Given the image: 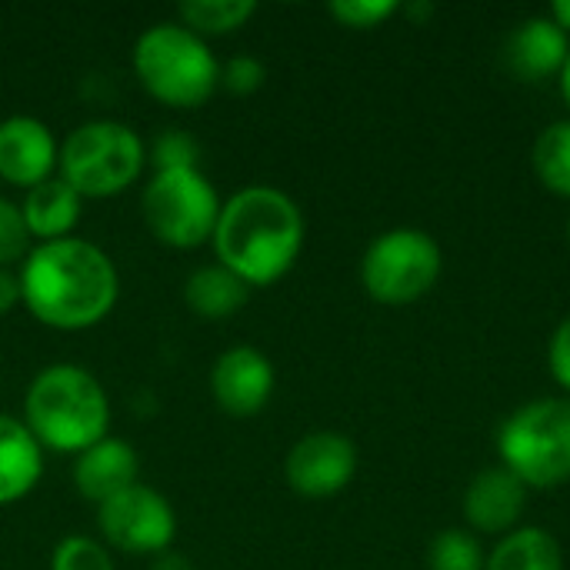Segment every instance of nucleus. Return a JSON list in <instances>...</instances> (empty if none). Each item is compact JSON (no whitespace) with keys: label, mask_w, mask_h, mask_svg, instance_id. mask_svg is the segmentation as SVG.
Returning a JSON list of instances; mask_svg holds the SVG:
<instances>
[{"label":"nucleus","mask_w":570,"mask_h":570,"mask_svg":"<svg viewBox=\"0 0 570 570\" xmlns=\"http://www.w3.org/2000/svg\"><path fill=\"white\" fill-rule=\"evenodd\" d=\"M17 277L27 311L53 331L97 327L120 297L114 261L80 237L30 247Z\"/></svg>","instance_id":"nucleus-1"},{"label":"nucleus","mask_w":570,"mask_h":570,"mask_svg":"<svg viewBox=\"0 0 570 570\" xmlns=\"http://www.w3.org/2000/svg\"><path fill=\"white\" fill-rule=\"evenodd\" d=\"M210 240L217 264L237 274L247 287H267L297 264L304 247V214L284 190L250 184L220 204Z\"/></svg>","instance_id":"nucleus-2"},{"label":"nucleus","mask_w":570,"mask_h":570,"mask_svg":"<svg viewBox=\"0 0 570 570\" xmlns=\"http://www.w3.org/2000/svg\"><path fill=\"white\" fill-rule=\"evenodd\" d=\"M23 424L40 448L80 454L107 438L110 401L90 371L77 364H50L27 387Z\"/></svg>","instance_id":"nucleus-3"},{"label":"nucleus","mask_w":570,"mask_h":570,"mask_svg":"<svg viewBox=\"0 0 570 570\" xmlns=\"http://www.w3.org/2000/svg\"><path fill=\"white\" fill-rule=\"evenodd\" d=\"M134 70L144 90L167 107H200L220 87V63L207 40L184 23H154L134 43Z\"/></svg>","instance_id":"nucleus-4"},{"label":"nucleus","mask_w":570,"mask_h":570,"mask_svg":"<svg viewBox=\"0 0 570 570\" xmlns=\"http://www.w3.org/2000/svg\"><path fill=\"white\" fill-rule=\"evenodd\" d=\"M501 464L524 488H561L570 481V401L538 397L498 428Z\"/></svg>","instance_id":"nucleus-5"},{"label":"nucleus","mask_w":570,"mask_h":570,"mask_svg":"<svg viewBox=\"0 0 570 570\" xmlns=\"http://www.w3.org/2000/svg\"><path fill=\"white\" fill-rule=\"evenodd\" d=\"M147 147L134 127L120 120H87L60 144V177L80 197H117L144 170Z\"/></svg>","instance_id":"nucleus-6"},{"label":"nucleus","mask_w":570,"mask_h":570,"mask_svg":"<svg viewBox=\"0 0 570 570\" xmlns=\"http://www.w3.org/2000/svg\"><path fill=\"white\" fill-rule=\"evenodd\" d=\"M441 244L417 227H394L371 240L361 257L364 291L387 307H407L441 281Z\"/></svg>","instance_id":"nucleus-7"},{"label":"nucleus","mask_w":570,"mask_h":570,"mask_svg":"<svg viewBox=\"0 0 570 570\" xmlns=\"http://www.w3.org/2000/svg\"><path fill=\"white\" fill-rule=\"evenodd\" d=\"M140 207L150 234L177 250L207 244L220 217V197L200 170H157Z\"/></svg>","instance_id":"nucleus-8"},{"label":"nucleus","mask_w":570,"mask_h":570,"mask_svg":"<svg viewBox=\"0 0 570 570\" xmlns=\"http://www.w3.org/2000/svg\"><path fill=\"white\" fill-rule=\"evenodd\" d=\"M97 531L104 544L114 551L160 558L174 544L177 514L160 491L137 481L134 488L120 491L117 498L97 508Z\"/></svg>","instance_id":"nucleus-9"},{"label":"nucleus","mask_w":570,"mask_h":570,"mask_svg":"<svg viewBox=\"0 0 570 570\" xmlns=\"http://www.w3.org/2000/svg\"><path fill=\"white\" fill-rule=\"evenodd\" d=\"M357 474V448L337 431L304 434L284 458V478L301 498L321 501L341 494Z\"/></svg>","instance_id":"nucleus-10"},{"label":"nucleus","mask_w":570,"mask_h":570,"mask_svg":"<svg viewBox=\"0 0 570 570\" xmlns=\"http://www.w3.org/2000/svg\"><path fill=\"white\" fill-rule=\"evenodd\" d=\"M210 394L220 411L234 417H254L274 394V364L257 347L237 344L214 361Z\"/></svg>","instance_id":"nucleus-11"},{"label":"nucleus","mask_w":570,"mask_h":570,"mask_svg":"<svg viewBox=\"0 0 570 570\" xmlns=\"http://www.w3.org/2000/svg\"><path fill=\"white\" fill-rule=\"evenodd\" d=\"M57 157L60 147L43 120L7 117L0 124V180L30 190L53 177Z\"/></svg>","instance_id":"nucleus-12"},{"label":"nucleus","mask_w":570,"mask_h":570,"mask_svg":"<svg viewBox=\"0 0 570 570\" xmlns=\"http://www.w3.org/2000/svg\"><path fill=\"white\" fill-rule=\"evenodd\" d=\"M504 67L511 77L524 83H541L548 77H561L570 57V37L551 17H528L504 40Z\"/></svg>","instance_id":"nucleus-13"},{"label":"nucleus","mask_w":570,"mask_h":570,"mask_svg":"<svg viewBox=\"0 0 570 570\" xmlns=\"http://www.w3.org/2000/svg\"><path fill=\"white\" fill-rule=\"evenodd\" d=\"M528 488L504 464L484 468L464 491V521L481 534H511L521 524Z\"/></svg>","instance_id":"nucleus-14"},{"label":"nucleus","mask_w":570,"mask_h":570,"mask_svg":"<svg viewBox=\"0 0 570 570\" xmlns=\"http://www.w3.org/2000/svg\"><path fill=\"white\" fill-rule=\"evenodd\" d=\"M140 474V458L137 451L120 441V438H100L97 444H90L87 451L77 454L73 461V488L94 501L97 508L110 498H117L120 491L134 488Z\"/></svg>","instance_id":"nucleus-15"},{"label":"nucleus","mask_w":570,"mask_h":570,"mask_svg":"<svg viewBox=\"0 0 570 570\" xmlns=\"http://www.w3.org/2000/svg\"><path fill=\"white\" fill-rule=\"evenodd\" d=\"M80 204H83V197L57 174V177H47L43 184L27 190L20 214H23L30 237L40 244H50V240L73 237L70 230L80 220Z\"/></svg>","instance_id":"nucleus-16"},{"label":"nucleus","mask_w":570,"mask_h":570,"mask_svg":"<svg viewBox=\"0 0 570 570\" xmlns=\"http://www.w3.org/2000/svg\"><path fill=\"white\" fill-rule=\"evenodd\" d=\"M43 474V448L23 421L0 414V508L27 498Z\"/></svg>","instance_id":"nucleus-17"},{"label":"nucleus","mask_w":570,"mask_h":570,"mask_svg":"<svg viewBox=\"0 0 570 570\" xmlns=\"http://www.w3.org/2000/svg\"><path fill=\"white\" fill-rule=\"evenodd\" d=\"M250 297V287L230 274L224 264H207L197 267L187 281H184V304L204 317V321H227L234 317Z\"/></svg>","instance_id":"nucleus-18"},{"label":"nucleus","mask_w":570,"mask_h":570,"mask_svg":"<svg viewBox=\"0 0 570 570\" xmlns=\"http://www.w3.org/2000/svg\"><path fill=\"white\" fill-rule=\"evenodd\" d=\"M484 570H564V558L551 531L514 528L494 544Z\"/></svg>","instance_id":"nucleus-19"},{"label":"nucleus","mask_w":570,"mask_h":570,"mask_svg":"<svg viewBox=\"0 0 570 570\" xmlns=\"http://www.w3.org/2000/svg\"><path fill=\"white\" fill-rule=\"evenodd\" d=\"M257 13L254 0H184L177 7V23L194 30L197 37H224L240 30Z\"/></svg>","instance_id":"nucleus-20"},{"label":"nucleus","mask_w":570,"mask_h":570,"mask_svg":"<svg viewBox=\"0 0 570 570\" xmlns=\"http://www.w3.org/2000/svg\"><path fill=\"white\" fill-rule=\"evenodd\" d=\"M534 174L551 194L570 200V120H554L541 130L534 144Z\"/></svg>","instance_id":"nucleus-21"},{"label":"nucleus","mask_w":570,"mask_h":570,"mask_svg":"<svg viewBox=\"0 0 570 570\" xmlns=\"http://www.w3.org/2000/svg\"><path fill=\"white\" fill-rule=\"evenodd\" d=\"M484 561L488 554L481 551L478 538L461 528L434 534L428 548V570H484Z\"/></svg>","instance_id":"nucleus-22"},{"label":"nucleus","mask_w":570,"mask_h":570,"mask_svg":"<svg viewBox=\"0 0 570 570\" xmlns=\"http://www.w3.org/2000/svg\"><path fill=\"white\" fill-rule=\"evenodd\" d=\"M147 160L157 170H200V144L187 130H164L147 147Z\"/></svg>","instance_id":"nucleus-23"},{"label":"nucleus","mask_w":570,"mask_h":570,"mask_svg":"<svg viewBox=\"0 0 570 570\" xmlns=\"http://www.w3.org/2000/svg\"><path fill=\"white\" fill-rule=\"evenodd\" d=\"M50 570H114V558L104 541L87 534H67L53 548Z\"/></svg>","instance_id":"nucleus-24"},{"label":"nucleus","mask_w":570,"mask_h":570,"mask_svg":"<svg viewBox=\"0 0 570 570\" xmlns=\"http://www.w3.org/2000/svg\"><path fill=\"white\" fill-rule=\"evenodd\" d=\"M327 10L347 30H374L384 20H391L401 10V3H394V0H334Z\"/></svg>","instance_id":"nucleus-25"},{"label":"nucleus","mask_w":570,"mask_h":570,"mask_svg":"<svg viewBox=\"0 0 570 570\" xmlns=\"http://www.w3.org/2000/svg\"><path fill=\"white\" fill-rule=\"evenodd\" d=\"M30 230L23 224L20 204L0 197V267H13L23 264V257L30 254Z\"/></svg>","instance_id":"nucleus-26"},{"label":"nucleus","mask_w":570,"mask_h":570,"mask_svg":"<svg viewBox=\"0 0 570 570\" xmlns=\"http://www.w3.org/2000/svg\"><path fill=\"white\" fill-rule=\"evenodd\" d=\"M267 80V67L264 60L250 57V53H240V57H230L224 67H220V87L237 94V97H247L254 90H261Z\"/></svg>","instance_id":"nucleus-27"},{"label":"nucleus","mask_w":570,"mask_h":570,"mask_svg":"<svg viewBox=\"0 0 570 570\" xmlns=\"http://www.w3.org/2000/svg\"><path fill=\"white\" fill-rule=\"evenodd\" d=\"M548 367L554 374V381L570 394V314L558 324L551 347H548Z\"/></svg>","instance_id":"nucleus-28"},{"label":"nucleus","mask_w":570,"mask_h":570,"mask_svg":"<svg viewBox=\"0 0 570 570\" xmlns=\"http://www.w3.org/2000/svg\"><path fill=\"white\" fill-rule=\"evenodd\" d=\"M20 301V277L10 267H0V317L10 314Z\"/></svg>","instance_id":"nucleus-29"},{"label":"nucleus","mask_w":570,"mask_h":570,"mask_svg":"<svg viewBox=\"0 0 570 570\" xmlns=\"http://www.w3.org/2000/svg\"><path fill=\"white\" fill-rule=\"evenodd\" d=\"M548 17H551V20H554V23H558V27H561V30L570 37V0H558V3L551 7V13H548Z\"/></svg>","instance_id":"nucleus-30"},{"label":"nucleus","mask_w":570,"mask_h":570,"mask_svg":"<svg viewBox=\"0 0 570 570\" xmlns=\"http://www.w3.org/2000/svg\"><path fill=\"white\" fill-rule=\"evenodd\" d=\"M150 570H194L184 558H174V554H160L157 561H154V568Z\"/></svg>","instance_id":"nucleus-31"},{"label":"nucleus","mask_w":570,"mask_h":570,"mask_svg":"<svg viewBox=\"0 0 570 570\" xmlns=\"http://www.w3.org/2000/svg\"><path fill=\"white\" fill-rule=\"evenodd\" d=\"M434 13V7L431 3H414V7H407V17L417 23V20H424V17H431Z\"/></svg>","instance_id":"nucleus-32"},{"label":"nucleus","mask_w":570,"mask_h":570,"mask_svg":"<svg viewBox=\"0 0 570 570\" xmlns=\"http://www.w3.org/2000/svg\"><path fill=\"white\" fill-rule=\"evenodd\" d=\"M561 94H564V100H568L570 107V57L568 63H564V70H561Z\"/></svg>","instance_id":"nucleus-33"},{"label":"nucleus","mask_w":570,"mask_h":570,"mask_svg":"<svg viewBox=\"0 0 570 570\" xmlns=\"http://www.w3.org/2000/svg\"><path fill=\"white\" fill-rule=\"evenodd\" d=\"M568 240H570V217H568Z\"/></svg>","instance_id":"nucleus-34"}]
</instances>
